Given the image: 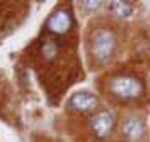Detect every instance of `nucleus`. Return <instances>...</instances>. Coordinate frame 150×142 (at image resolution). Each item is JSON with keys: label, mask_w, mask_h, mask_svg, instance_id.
I'll return each mask as SVG.
<instances>
[{"label": "nucleus", "mask_w": 150, "mask_h": 142, "mask_svg": "<svg viewBox=\"0 0 150 142\" xmlns=\"http://www.w3.org/2000/svg\"><path fill=\"white\" fill-rule=\"evenodd\" d=\"M108 90L112 95L122 100H130V99H137L144 92V85L139 79L132 75H118L110 80L108 84Z\"/></svg>", "instance_id": "obj_1"}, {"label": "nucleus", "mask_w": 150, "mask_h": 142, "mask_svg": "<svg viewBox=\"0 0 150 142\" xmlns=\"http://www.w3.org/2000/svg\"><path fill=\"white\" fill-rule=\"evenodd\" d=\"M72 15H70V12L64 10V9H60V10H55L52 15L48 17L47 20V28L50 32L57 33V35H64L70 30L72 27Z\"/></svg>", "instance_id": "obj_4"}, {"label": "nucleus", "mask_w": 150, "mask_h": 142, "mask_svg": "<svg viewBox=\"0 0 150 142\" xmlns=\"http://www.w3.org/2000/svg\"><path fill=\"white\" fill-rule=\"evenodd\" d=\"M122 132L125 139L130 142H137L144 137V132H145V126H144V120L137 117V115H130L129 119H125L123 122V127H122Z\"/></svg>", "instance_id": "obj_6"}, {"label": "nucleus", "mask_w": 150, "mask_h": 142, "mask_svg": "<svg viewBox=\"0 0 150 142\" xmlns=\"http://www.w3.org/2000/svg\"><path fill=\"white\" fill-rule=\"evenodd\" d=\"M69 105H70V109H74V110L88 112V110H93L98 105V100H97V97L93 94L82 90V92H77L70 97Z\"/></svg>", "instance_id": "obj_5"}, {"label": "nucleus", "mask_w": 150, "mask_h": 142, "mask_svg": "<svg viewBox=\"0 0 150 142\" xmlns=\"http://www.w3.org/2000/svg\"><path fill=\"white\" fill-rule=\"evenodd\" d=\"M57 52H59V45H57V42H52V40H47L45 44L42 45V55L45 57V59H54L55 55H57Z\"/></svg>", "instance_id": "obj_8"}, {"label": "nucleus", "mask_w": 150, "mask_h": 142, "mask_svg": "<svg viewBox=\"0 0 150 142\" xmlns=\"http://www.w3.org/2000/svg\"><path fill=\"white\" fill-rule=\"evenodd\" d=\"M100 7H102V2L100 0H85V2H82V9L87 13H92V12L98 10Z\"/></svg>", "instance_id": "obj_9"}, {"label": "nucleus", "mask_w": 150, "mask_h": 142, "mask_svg": "<svg viewBox=\"0 0 150 142\" xmlns=\"http://www.w3.org/2000/svg\"><path fill=\"white\" fill-rule=\"evenodd\" d=\"M90 127L97 139H105L115 127V117L110 110H100L90 119Z\"/></svg>", "instance_id": "obj_3"}, {"label": "nucleus", "mask_w": 150, "mask_h": 142, "mask_svg": "<svg viewBox=\"0 0 150 142\" xmlns=\"http://www.w3.org/2000/svg\"><path fill=\"white\" fill-rule=\"evenodd\" d=\"M110 10L113 15L120 17V18H129L134 13V4H130L127 0H115L110 4Z\"/></svg>", "instance_id": "obj_7"}, {"label": "nucleus", "mask_w": 150, "mask_h": 142, "mask_svg": "<svg viewBox=\"0 0 150 142\" xmlns=\"http://www.w3.org/2000/svg\"><path fill=\"white\" fill-rule=\"evenodd\" d=\"M115 50V35L108 28H98L92 37V55L98 64L107 62Z\"/></svg>", "instance_id": "obj_2"}]
</instances>
